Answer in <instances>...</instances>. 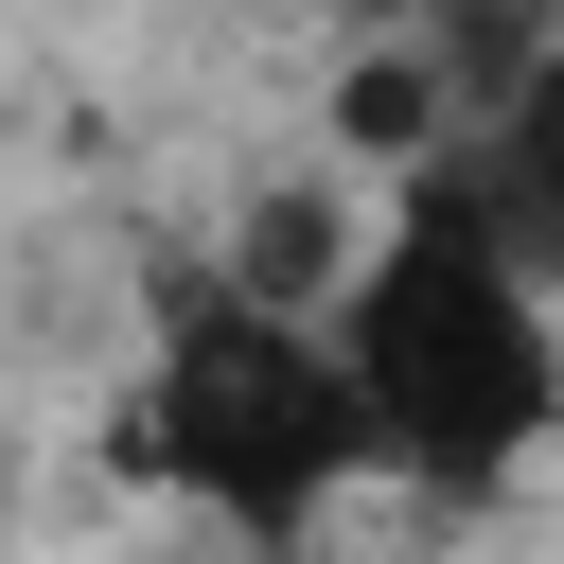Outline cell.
I'll use <instances>...</instances> for the list:
<instances>
[{
  "label": "cell",
  "mask_w": 564,
  "mask_h": 564,
  "mask_svg": "<svg viewBox=\"0 0 564 564\" xmlns=\"http://www.w3.org/2000/svg\"><path fill=\"white\" fill-rule=\"evenodd\" d=\"M494 229H511L529 264L564 247V53H546V70L511 88V123H494Z\"/></svg>",
  "instance_id": "3"
},
{
  "label": "cell",
  "mask_w": 564,
  "mask_h": 564,
  "mask_svg": "<svg viewBox=\"0 0 564 564\" xmlns=\"http://www.w3.org/2000/svg\"><path fill=\"white\" fill-rule=\"evenodd\" d=\"M335 370H352V423H370V476L441 494V511H494L546 441H564V317H546V264L494 229V194L423 176L317 300Z\"/></svg>",
  "instance_id": "1"
},
{
  "label": "cell",
  "mask_w": 564,
  "mask_h": 564,
  "mask_svg": "<svg viewBox=\"0 0 564 564\" xmlns=\"http://www.w3.org/2000/svg\"><path fill=\"white\" fill-rule=\"evenodd\" d=\"M106 476L194 511L212 546H300L352 476H370V423H352V370L317 335V300H264V282H176L159 352L123 370L106 405Z\"/></svg>",
  "instance_id": "2"
}]
</instances>
